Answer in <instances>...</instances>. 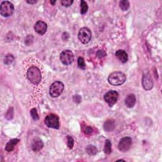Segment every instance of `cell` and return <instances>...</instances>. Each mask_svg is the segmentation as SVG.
I'll return each mask as SVG.
<instances>
[{"mask_svg": "<svg viewBox=\"0 0 162 162\" xmlns=\"http://www.w3.org/2000/svg\"><path fill=\"white\" fill-rule=\"evenodd\" d=\"M27 77L32 84L38 85L42 79V75L39 68L36 66H32L28 69Z\"/></svg>", "mask_w": 162, "mask_h": 162, "instance_id": "obj_1", "label": "cell"}, {"mask_svg": "<svg viewBox=\"0 0 162 162\" xmlns=\"http://www.w3.org/2000/svg\"><path fill=\"white\" fill-rule=\"evenodd\" d=\"M108 81L111 85H120L126 82V75L121 72H114L109 75Z\"/></svg>", "mask_w": 162, "mask_h": 162, "instance_id": "obj_2", "label": "cell"}, {"mask_svg": "<svg viewBox=\"0 0 162 162\" xmlns=\"http://www.w3.org/2000/svg\"><path fill=\"white\" fill-rule=\"evenodd\" d=\"M44 123L49 128L58 129L60 127L59 117L55 114L51 113L47 115L44 119Z\"/></svg>", "mask_w": 162, "mask_h": 162, "instance_id": "obj_3", "label": "cell"}, {"mask_svg": "<svg viewBox=\"0 0 162 162\" xmlns=\"http://www.w3.org/2000/svg\"><path fill=\"white\" fill-rule=\"evenodd\" d=\"M64 89V84L60 81L54 82L50 87V94L53 98L60 96Z\"/></svg>", "mask_w": 162, "mask_h": 162, "instance_id": "obj_4", "label": "cell"}, {"mask_svg": "<svg viewBox=\"0 0 162 162\" xmlns=\"http://www.w3.org/2000/svg\"><path fill=\"white\" fill-rule=\"evenodd\" d=\"M14 5L9 2H3L0 6V13L5 17H8L12 15L14 12Z\"/></svg>", "mask_w": 162, "mask_h": 162, "instance_id": "obj_5", "label": "cell"}, {"mask_svg": "<svg viewBox=\"0 0 162 162\" xmlns=\"http://www.w3.org/2000/svg\"><path fill=\"white\" fill-rule=\"evenodd\" d=\"M91 31L88 27H82L79 31L78 38L83 44H88L91 40Z\"/></svg>", "mask_w": 162, "mask_h": 162, "instance_id": "obj_6", "label": "cell"}, {"mask_svg": "<svg viewBox=\"0 0 162 162\" xmlns=\"http://www.w3.org/2000/svg\"><path fill=\"white\" fill-rule=\"evenodd\" d=\"M60 58L62 63L65 65H69L74 60L73 53L69 50L63 51L60 56Z\"/></svg>", "mask_w": 162, "mask_h": 162, "instance_id": "obj_7", "label": "cell"}, {"mask_svg": "<svg viewBox=\"0 0 162 162\" xmlns=\"http://www.w3.org/2000/svg\"><path fill=\"white\" fill-rule=\"evenodd\" d=\"M119 98V93L115 91H110L104 96V100L111 107L115 104Z\"/></svg>", "mask_w": 162, "mask_h": 162, "instance_id": "obj_8", "label": "cell"}, {"mask_svg": "<svg viewBox=\"0 0 162 162\" xmlns=\"http://www.w3.org/2000/svg\"><path fill=\"white\" fill-rule=\"evenodd\" d=\"M132 145V140L130 137H125L122 138L119 143V149L122 152L127 151Z\"/></svg>", "mask_w": 162, "mask_h": 162, "instance_id": "obj_9", "label": "cell"}, {"mask_svg": "<svg viewBox=\"0 0 162 162\" xmlns=\"http://www.w3.org/2000/svg\"><path fill=\"white\" fill-rule=\"evenodd\" d=\"M153 84L151 75L149 73L144 74L142 79V85L143 88L146 91H149L153 88Z\"/></svg>", "mask_w": 162, "mask_h": 162, "instance_id": "obj_10", "label": "cell"}, {"mask_svg": "<svg viewBox=\"0 0 162 162\" xmlns=\"http://www.w3.org/2000/svg\"><path fill=\"white\" fill-rule=\"evenodd\" d=\"M47 24L44 22L40 21L36 23L34 25V30L37 34L42 36L46 33L47 31Z\"/></svg>", "mask_w": 162, "mask_h": 162, "instance_id": "obj_11", "label": "cell"}, {"mask_svg": "<svg viewBox=\"0 0 162 162\" xmlns=\"http://www.w3.org/2000/svg\"><path fill=\"white\" fill-rule=\"evenodd\" d=\"M43 147H44V143L42 140H41L39 138H36L34 139L31 146L32 151L35 152L40 151L43 148Z\"/></svg>", "mask_w": 162, "mask_h": 162, "instance_id": "obj_12", "label": "cell"}, {"mask_svg": "<svg viewBox=\"0 0 162 162\" xmlns=\"http://www.w3.org/2000/svg\"><path fill=\"white\" fill-rule=\"evenodd\" d=\"M136 96H135V95L133 94H130L128 95L125 100L126 105L128 108L134 107L135 105V104H136Z\"/></svg>", "mask_w": 162, "mask_h": 162, "instance_id": "obj_13", "label": "cell"}, {"mask_svg": "<svg viewBox=\"0 0 162 162\" xmlns=\"http://www.w3.org/2000/svg\"><path fill=\"white\" fill-rule=\"evenodd\" d=\"M20 141H21V139H11L10 141H9L6 145L5 150L7 152H12L14 149L15 146Z\"/></svg>", "mask_w": 162, "mask_h": 162, "instance_id": "obj_14", "label": "cell"}, {"mask_svg": "<svg viewBox=\"0 0 162 162\" xmlns=\"http://www.w3.org/2000/svg\"><path fill=\"white\" fill-rule=\"evenodd\" d=\"M115 56L122 63H126L128 61V55L123 50H118L115 53Z\"/></svg>", "mask_w": 162, "mask_h": 162, "instance_id": "obj_15", "label": "cell"}, {"mask_svg": "<svg viewBox=\"0 0 162 162\" xmlns=\"http://www.w3.org/2000/svg\"><path fill=\"white\" fill-rule=\"evenodd\" d=\"M115 122L111 119L107 120L103 125L104 130L107 132H111L115 129Z\"/></svg>", "mask_w": 162, "mask_h": 162, "instance_id": "obj_16", "label": "cell"}, {"mask_svg": "<svg viewBox=\"0 0 162 162\" xmlns=\"http://www.w3.org/2000/svg\"><path fill=\"white\" fill-rule=\"evenodd\" d=\"M86 152L89 155H95L98 153V149L96 146L93 145H88L86 148Z\"/></svg>", "mask_w": 162, "mask_h": 162, "instance_id": "obj_17", "label": "cell"}, {"mask_svg": "<svg viewBox=\"0 0 162 162\" xmlns=\"http://www.w3.org/2000/svg\"><path fill=\"white\" fill-rule=\"evenodd\" d=\"M119 6L123 11H127L130 6V3L129 1L127 0H123L119 2Z\"/></svg>", "mask_w": 162, "mask_h": 162, "instance_id": "obj_18", "label": "cell"}, {"mask_svg": "<svg viewBox=\"0 0 162 162\" xmlns=\"http://www.w3.org/2000/svg\"><path fill=\"white\" fill-rule=\"evenodd\" d=\"M104 151L106 154H110L111 152V143L110 140L107 139L105 141V145L104 147Z\"/></svg>", "mask_w": 162, "mask_h": 162, "instance_id": "obj_19", "label": "cell"}, {"mask_svg": "<svg viewBox=\"0 0 162 162\" xmlns=\"http://www.w3.org/2000/svg\"><path fill=\"white\" fill-rule=\"evenodd\" d=\"M88 10V5L87 3L85 1L82 0L81 2V13L82 15H84L87 13Z\"/></svg>", "mask_w": 162, "mask_h": 162, "instance_id": "obj_20", "label": "cell"}, {"mask_svg": "<svg viewBox=\"0 0 162 162\" xmlns=\"http://www.w3.org/2000/svg\"><path fill=\"white\" fill-rule=\"evenodd\" d=\"M13 60H14V56L12 55H7L5 58L4 63L6 65H9L13 62Z\"/></svg>", "mask_w": 162, "mask_h": 162, "instance_id": "obj_21", "label": "cell"}, {"mask_svg": "<svg viewBox=\"0 0 162 162\" xmlns=\"http://www.w3.org/2000/svg\"><path fill=\"white\" fill-rule=\"evenodd\" d=\"M77 63H78V66L81 69H85V64L84 62V60L82 58V57H79L78 58V60H77Z\"/></svg>", "mask_w": 162, "mask_h": 162, "instance_id": "obj_22", "label": "cell"}, {"mask_svg": "<svg viewBox=\"0 0 162 162\" xmlns=\"http://www.w3.org/2000/svg\"><path fill=\"white\" fill-rule=\"evenodd\" d=\"M31 115L32 117V119L34 120H39V115L37 112V110L36 108H32L31 111Z\"/></svg>", "mask_w": 162, "mask_h": 162, "instance_id": "obj_23", "label": "cell"}, {"mask_svg": "<svg viewBox=\"0 0 162 162\" xmlns=\"http://www.w3.org/2000/svg\"><path fill=\"white\" fill-rule=\"evenodd\" d=\"M74 145V140L72 137L68 136H67V146L69 149H72Z\"/></svg>", "mask_w": 162, "mask_h": 162, "instance_id": "obj_24", "label": "cell"}, {"mask_svg": "<svg viewBox=\"0 0 162 162\" xmlns=\"http://www.w3.org/2000/svg\"><path fill=\"white\" fill-rule=\"evenodd\" d=\"M13 108H9V110H8L6 114V118L8 120H12L13 119Z\"/></svg>", "mask_w": 162, "mask_h": 162, "instance_id": "obj_25", "label": "cell"}, {"mask_svg": "<svg viewBox=\"0 0 162 162\" xmlns=\"http://www.w3.org/2000/svg\"><path fill=\"white\" fill-rule=\"evenodd\" d=\"M73 3V0H67V1H66V0H63V1H61V4L62 5V6H63L65 7L70 6Z\"/></svg>", "mask_w": 162, "mask_h": 162, "instance_id": "obj_26", "label": "cell"}, {"mask_svg": "<svg viewBox=\"0 0 162 162\" xmlns=\"http://www.w3.org/2000/svg\"><path fill=\"white\" fill-rule=\"evenodd\" d=\"M84 133H85V134H91V133L93 132V129L91 127H89V126H85L82 129Z\"/></svg>", "mask_w": 162, "mask_h": 162, "instance_id": "obj_27", "label": "cell"}, {"mask_svg": "<svg viewBox=\"0 0 162 162\" xmlns=\"http://www.w3.org/2000/svg\"><path fill=\"white\" fill-rule=\"evenodd\" d=\"M107 55V53H105V51H104L103 50H99L98 52H97V56L98 57V58H102V57H104L105 56Z\"/></svg>", "mask_w": 162, "mask_h": 162, "instance_id": "obj_28", "label": "cell"}, {"mask_svg": "<svg viewBox=\"0 0 162 162\" xmlns=\"http://www.w3.org/2000/svg\"><path fill=\"white\" fill-rule=\"evenodd\" d=\"M74 98H76L75 100H73V101L75 102H77V103H80V101H81V98L80 96H79V95H76V96H73Z\"/></svg>", "mask_w": 162, "mask_h": 162, "instance_id": "obj_29", "label": "cell"}, {"mask_svg": "<svg viewBox=\"0 0 162 162\" xmlns=\"http://www.w3.org/2000/svg\"><path fill=\"white\" fill-rule=\"evenodd\" d=\"M26 2L28 4H35L37 3V1H36V0H34V1H28V0H27Z\"/></svg>", "mask_w": 162, "mask_h": 162, "instance_id": "obj_30", "label": "cell"}, {"mask_svg": "<svg viewBox=\"0 0 162 162\" xmlns=\"http://www.w3.org/2000/svg\"><path fill=\"white\" fill-rule=\"evenodd\" d=\"M56 3V0H55V1H50V3L52 4L53 5H55V4Z\"/></svg>", "mask_w": 162, "mask_h": 162, "instance_id": "obj_31", "label": "cell"}]
</instances>
